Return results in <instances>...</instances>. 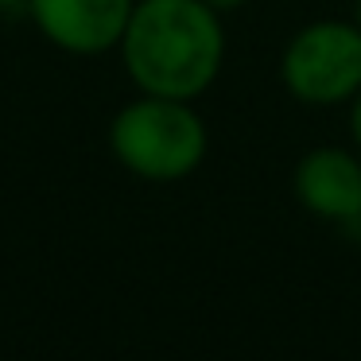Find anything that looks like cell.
I'll use <instances>...</instances> for the list:
<instances>
[{"label": "cell", "instance_id": "cell-1", "mask_svg": "<svg viewBox=\"0 0 361 361\" xmlns=\"http://www.w3.org/2000/svg\"><path fill=\"white\" fill-rule=\"evenodd\" d=\"M117 51L136 94L195 102L221 74L226 27L206 0H136Z\"/></svg>", "mask_w": 361, "mask_h": 361}, {"label": "cell", "instance_id": "cell-2", "mask_svg": "<svg viewBox=\"0 0 361 361\" xmlns=\"http://www.w3.org/2000/svg\"><path fill=\"white\" fill-rule=\"evenodd\" d=\"M109 152L128 175L144 183H183L202 167L210 128L195 102L164 94H136L109 121Z\"/></svg>", "mask_w": 361, "mask_h": 361}, {"label": "cell", "instance_id": "cell-3", "mask_svg": "<svg viewBox=\"0 0 361 361\" xmlns=\"http://www.w3.org/2000/svg\"><path fill=\"white\" fill-rule=\"evenodd\" d=\"M280 82L295 102L330 109L350 105L361 90V27L357 20H311L280 55Z\"/></svg>", "mask_w": 361, "mask_h": 361}, {"label": "cell", "instance_id": "cell-4", "mask_svg": "<svg viewBox=\"0 0 361 361\" xmlns=\"http://www.w3.org/2000/svg\"><path fill=\"white\" fill-rule=\"evenodd\" d=\"M136 0H32V24L51 47L78 59H97L121 47Z\"/></svg>", "mask_w": 361, "mask_h": 361}, {"label": "cell", "instance_id": "cell-5", "mask_svg": "<svg viewBox=\"0 0 361 361\" xmlns=\"http://www.w3.org/2000/svg\"><path fill=\"white\" fill-rule=\"evenodd\" d=\"M291 190L307 214L334 226L361 221V152L319 144L291 171Z\"/></svg>", "mask_w": 361, "mask_h": 361}, {"label": "cell", "instance_id": "cell-6", "mask_svg": "<svg viewBox=\"0 0 361 361\" xmlns=\"http://www.w3.org/2000/svg\"><path fill=\"white\" fill-rule=\"evenodd\" d=\"M345 128H350V140H353V148L361 152V90L350 97V105H345Z\"/></svg>", "mask_w": 361, "mask_h": 361}, {"label": "cell", "instance_id": "cell-7", "mask_svg": "<svg viewBox=\"0 0 361 361\" xmlns=\"http://www.w3.org/2000/svg\"><path fill=\"white\" fill-rule=\"evenodd\" d=\"M32 8V0H0V16H20Z\"/></svg>", "mask_w": 361, "mask_h": 361}, {"label": "cell", "instance_id": "cell-8", "mask_svg": "<svg viewBox=\"0 0 361 361\" xmlns=\"http://www.w3.org/2000/svg\"><path fill=\"white\" fill-rule=\"evenodd\" d=\"M206 4H214L218 12H229V8H241V4H249V0H206Z\"/></svg>", "mask_w": 361, "mask_h": 361}, {"label": "cell", "instance_id": "cell-9", "mask_svg": "<svg viewBox=\"0 0 361 361\" xmlns=\"http://www.w3.org/2000/svg\"><path fill=\"white\" fill-rule=\"evenodd\" d=\"M353 20H357V27H361V0H353Z\"/></svg>", "mask_w": 361, "mask_h": 361}]
</instances>
